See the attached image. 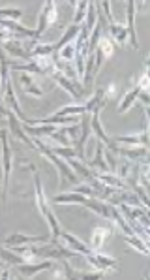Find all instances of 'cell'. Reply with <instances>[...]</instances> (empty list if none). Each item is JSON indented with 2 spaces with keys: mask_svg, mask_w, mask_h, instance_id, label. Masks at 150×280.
<instances>
[{
  "mask_svg": "<svg viewBox=\"0 0 150 280\" xmlns=\"http://www.w3.org/2000/svg\"><path fill=\"white\" fill-rule=\"evenodd\" d=\"M60 58L66 60V62H70V60H74L75 58V46L74 44H68L60 49Z\"/></svg>",
  "mask_w": 150,
  "mask_h": 280,
  "instance_id": "cell-31",
  "label": "cell"
},
{
  "mask_svg": "<svg viewBox=\"0 0 150 280\" xmlns=\"http://www.w3.org/2000/svg\"><path fill=\"white\" fill-rule=\"evenodd\" d=\"M109 30H111V34H112V40H114L118 46H124V42H126V38H128V30H126V27L109 25Z\"/></svg>",
  "mask_w": 150,
  "mask_h": 280,
  "instance_id": "cell-25",
  "label": "cell"
},
{
  "mask_svg": "<svg viewBox=\"0 0 150 280\" xmlns=\"http://www.w3.org/2000/svg\"><path fill=\"white\" fill-rule=\"evenodd\" d=\"M66 164H68V166H70L72 169H75V171H77V173H79L81 177L88 179V181H92V179H94V171H90V169L84 166L83 162H79V160H74V158H68V162H66Z\"/></svg>",
  "mask_w": 150,
  "mask_h": 280,
  "instance_id": "cell-23",
  "label": "cell"
},
{
  "mask_svg": "<svg viewBox=\"0 0 150 280\" xmlns=\"http://www.w3.org/2000/svg\"><path fill=\"white\" fill-rule=\"evenodd\" d=\"M137 87H139V89H141V91H143V93L147 91V87H149V74H147V72L143 74V77H141V83L137 85Z\"/></svg>",
  "mask_w": 150,
  "mask_h": 280,
  "instance_id": "cell-35",
  "label": "cell"
},
{
  "mask_svg": "<svg viewBox=\"0 0 150 280\" xmlns=\"http://www.w3.org/2000/svg\"><path fill=\"white\" fill-rule=\"evenodd\" d=\"M124 241L128 244H131L135 250H139L141 254H145V256L150 254V250L147 248V243H145L143 239H139V237H135V235H124Z\"/></svg>",
  "mask_w": 150,
  "mask_h": 280,
  "instance_id": "cell-24",
  "label": "cell"
},
{
  "mask_svg": "<svg viewBox=\"0 0 150 280\" xmlns=\"http://www.w3.org/2000/svg\"><path fill=\"white\" fill-rule=\"evenodd\" d=\"M4 49L8 51L9 55L17 56V58H23V60H32V55H30V51L23 47V44L19 42V40H9V38H4Z\"/></svg>",
  "mask_w": 150,
  "mask_h": 280,
  "instance_id": "cell-11",
  "label": "cell"
},
{
  "mask_svg": "<svg viewBox=\"0 0 150 280\" xmlns=\"http://www.w3.org/2000/svg\"><path fill=\"white\" fill-rule=\"evenodd\" d=\"M96 49H100V51H102L103 58H111L112 51H114V47H112V42L109 40V38H100V42H98Z\"/></svg>",
  "mask_w": 150,
  "mask_h": 280,
  "instance_id": "cell-26",
  "label": "cell"
},
{
  "mask_svg": "<svg viewBox=\"0 0 150 280\" xmlns=\"http://www.w3.org/2000/svg\"><path fill=\"white\" fill-rule=\"evenodd\" d=\"M116 152L118 154H126L128 158H131V160H135V158H139V156H147V147H141V149H116Z\"/></svg>",
  "mask_w": 150,
  "mask_h": 280,
  "instance_id": "cell-28",
  "label": "cell"
},
{
  "mask_svg": "<svg viewBox=\"0 0 150 280\" xmlns=\"http://www.w3.org/2000/svg\"><path fill=\"white\" fill-rule=\"evenodd\" d=\"M79 30H81V27H77V25H72V27H68V30L64 32L62 40H60L58 44H55V46H53V47H55L56 53H58V51H60V49H62L64 46H68V44H70L72 40H75V36L79 34Z\"/></svg>",
  "mask_w": 150,
  "mask_h": 280,
  "instance_id": "cell-21",
  "label": "cell"
},
{
  "mask_svg": "<svg viewBox=\"0 0 150 280\" xmlns=\"http://www.w3.org/2000/svg\"><path fill=\"white\" fill-rule=\"evenodd\" d=\"M102 169L105 173H109V168H107V164H105V158H103V145L102 143H98V147H96V158L88 164V169Z\"/></svg>",
  "mask_w": 150,
  "mask_h": 280,
  "instance_id": "cell-22",
  "label": "cell"
},
{
  "mask_svg": "<svg viewBox=\"0 0 150 280\" xmlns=\"http://www.w3.org/2000/svg\"><path fill=\"white\" fill-rule=\"evenodd\" d=\"M53 201H55V203H79V205H83L84 201H86V196L77 194V192H68V194H58V196H55Z\"/></svg>",
  "mask_w": 150,
  "mask_h": 280,
  "instance_id": "cell-18",
  "label": "cell"
},
{
  "mask_svg": "<svg viewBox=\"0 0 150 280\" xmlns=\"http://www.w3.org/2000/svg\"><path fill=\"white\" fill-rule=\"evenodd\" d=\"M53 51H55L53 46H36L30 49V55H32V58H36V56H51Z\"/></svg>",
  "mask_w": 150,
  "mask_h": 280,
  "instance_id": "cell-30",
  "label": "cell"
},
{
  "mask_svg": "<svg viewBox=\"0 0 150 280\" xmlns=\"http://www.w3.org/2000/svg\"><path fill=\"white\" fill-rule=\"evenodd\" d=\"M6 117H8V126H9V132H11V136L15 138V140L23 141V143H27L30 149H34V143L32 140L27 136V132L23 128V122L19 121L17 117H15V113L13 111H6Z\"/></svg>",
  "mask_w": 150,
  "mask_h": 280,
  "instance_id": "cell-4",
  "label": "cell"
},
{
  "mask_svg": "<svg viewBox=\"0 0 150 280\" xmlns=\"http://www.w3.org/2000/svg\"><path fill=\"white\" fill-rule=\"evenodd\" d=\"M86 258V262L94 265L96 269H100V271H107V269H116V260H112V258H107V256H102V254H96V252H90L84 256Z\"/></svg>",
  "mask_w": 150,
  "mask_h": 280,
  "instance_id": "cell-10",
  "label": "cell"
},
{
  "mask_svg": "<svg viewBox=\"0 0 150 280\" xmlns=\"http://www.w3.org/2000/svg\"><path fill=\"white\" fill-rule=\"evenodd\" d=\"M86 13H88V17H86V25H83V27L90 32V30H94V27H96V2H88Z\"/></svg>",
  "mask_w": 150,
  "mask_h": 280,
  "instance_id": "cell-27",
  "label": "cell"
},
{
  "mask_svg": "<svg viewBox=\"0 0 150 280\" xmlns=\"http://www.w3.org/2000/svg\"><path fill=\"white\" fill-rule=\"evenodd\" d=\"M111 237V228H96L92 233H90V248L92 250H98V248H102L105 241Z\"/></svg>",
  "mask_w": 150,
  "mask_h": 280,
  "instance_id": "cell-14",
  "label": "cell"
},
{
  "mask_svg": "<svg viewBox=\"0 0 150 280\" xmlns=\"http://www.w3.org/2000/svg\"><path fill=\"white\" fill-rule=\"evenodd\" d=\"M60 239H64L66 244H68V248H72L74 252L81 254V256H86V254L94 252V250H92V248H90V246H86V244L81 243L79 239H75L74 235L66 233V232H60Z\"/></svg>",
  "mask_w": 150,
  "mask_h": 280,
  "instance_id": "cell-13",
  "label": "cell"
},
{
  "mask_svg": "<svg viewBox=\"0 0 150 280\" xmlns=\"http://www.w3.org/2000/svg\"><path fill=\"white\" fill-rule=\"evenodd\" d=\"M56 21V6L53 0H49L45 4V8L41 9V15H39V21H38V28H36V36L39 38L43 34V30H45L49 25H53Z\"/></svg>",
  "mask_w": 150,
  "mask_h": 280,
  "instance_id": "cell-5",
  "label": "cell"
},
{
  "mask_svg": "<svg viewBox=\"0 0 150 280\" xmlns=\"http://www.w3.org/2000/svg\"><path fill=\"white\" fill-rule=\"evenodd\" d=\"M53 265H55V262H41V263H19L17 265V271L21 273V275H27V277H34V275H38L39 271H47V269H53Z\"/></svg>",
  "mask_w": 150,
  "mask_h": 280,
  "instance_id": "cell-12",
  "label": "cell"
},
{
  "mask_svg": "<svg viewBox=\"0 0 150 280\" xmlns=\"http://www.w3.org/2000/svg\"><path fill=\"white\" fill-rule=\"evenodd\" d=\"M32 143H34V147L36 149H39V152L45 156V158H49L51 162H53V166H55L58 171H60V187H64L66 183H72V185H75L77 183V173H74L72 171V168L66 164V162H62V160L56 156L55 152H53V149H49L45 143L41 140H38V138H34L32 140Z\"/></svg>",
  "mask_w": 150,
  "mask_h": 280,
  "instance_id": "cell-1",
  "label": "cell"
},
{
  "mask_svg": "<svg viewBox=\"0 0 150 280\" xmlns=\"http://www.w3.org/2000/svg\"><path fill=\"white\" fill-rule=\"evenodd\" d=\"M77 124L79 121V117L74 115V117H60V115H53V117H49V119H27L25 124L27 126H34V124H41V126H45V124Z\"/></svg>",
  "mask_w": 150,
  "mask_h": 280,
  "instance_id": "cell-9",
  "label": "cell"
},
{
  "mask_svg": "<svg viewBox=\"0 0 150 280\" xmlns=\"http://www.w3.org/2000/svg\"><path fill=\"white\" fill-rule=\"evenodd\" d=\"M90 124H92V130L94 134L98 136V140H100V143L102 145H107L109 147V150L111 152H116V149H118V145L114 143V141L105 134V132L102 130V124H100V109H96V111L92 113V119H90Z\"/></svg>",
  "mask_w": 150,
  "mask_h": 280,
  "instance_id": "cell-6",
  "label": "cell"
},
{
  "mask_svg": "<svg viewBox=\"0 0 150 280\" xmlns=\"http://www.w3.org/2000/svg\"><path fill=\"white\" fill-rule=\"evenodd\" d=\"M2 179H4V187H2V197L6 203V194H8V183H9V171H11V149L8 143V132L2 130Z\"/></svg>",
  "mask_w": 150,
  "mask_h": 280,
  "instance_id": "cell-3",
  "label": "cell"
},
{
  "mask_svg": "<svg viewBox=\"0 0 150 280\" xmlns=\"http://www.w3.org/2000/svg\"><path fill=\"white\" fill-rule=\"evenodd\" d=\"M23 15V11L21 9H9V8H2L0 9V19H11V21H15Z\"/></svg>",
  "mask_w": 150,
  "mask_h": 280,
  "instance_id": "cell-32",
  "label": "cell"
},
{
  "mask_svg": "<svg viewBox=\"0 0 150 280\" xmlns=\"http://www.w3.org/2000/svg\"><path fill=\"white\" fill-rule=\"evenodd\" d=\"M86 9H88V2H77V13H75V19H74L75 23H74V25H77V27H79V23L83 21Z\"/></svg>",
  "mask_w": 150,
  "mask_h": 280,
  "instance_id": "cell-33",
  "label": "cell"
},
{
  "mask_svg": "<svg viewBox=\"0 0 150 280\" xmlns=\"http://www.w3.org/2000/svg\"><path fill=\"white\" fill-rule=\"evenodd\" d=\"M36 199H38V207H39V211H41V215L47 218V222L51 226V232H53V241H58L60 239V226L56 222V216L53 215V211H51V207L47 205V199L43 196V188H41V181H39V175L36 173Z\"/></svg>",
  "mask_w": 150,
  "mask_h": 280,
  "instance_id": "cell-2",
  "label": "cell"
},
{
  "mask_svg": "<svg viewBox=\"0 0 150 280\" xmlns=\"http://www.w3.org/2000/svg\"><path fill=\"white\" fill-rule=\"evenodd\" d=\"M41 243H49V237H43V235H23V233H13L6 239V244L8 246H17V244H41Z\"/></svg>",
  "mask_w": 150,
  "mask_h": 280,
  "instance_id": "cell-8",
  "label": "cell"
},
{
  "mask_svg": "<svg viewBox=\"0 0 150 280\" xmlns=\"http://www.w3.org/2000/svg\"><path fill=\"white\" fill-rule=\"evenodd\" d=\"M102 6L105 8V13H107V21H109V25H114V21H112V13H111V2H109V0H105V2H102Z\"/></svg>",
  "mask_w": 150,
  "mask_h": 280,
  "instance_id": "cell-34",
  "label": "cell"
},
{
  "mask_svg": "<svg viewBox=\"0 0 150 280\" xmlns=\"http://www.w3.org/2000/svg\"><path fill=\"white\" fill-rule=\"evenodd\" d=\"M112 141H118V143H124V145H143V147H147L149 145V128H145L139 136H122V138L118 136Z\"/></svg>",
  "mask_w": 150,
  "mask_h": 280,
  "instance_id": "cell-16",
  "label": "cell"
},
{
  "mask_svg": "<svg viewBox=\"0 0 150 280\" xmlns=\"http://www.w3.org/2000/svg\"><path fill=\"white\" fill-rule=\"evenodd\" d=\"M133 11H135V2L130 0L128 2V38H130L131 46L135 47V51L139 49V42H137V34H135V19H133Z\"/></svg>",
  "mask_w": 150,
  "mask_h": 280,
  "instance_id": "cell-15",
  "label": "cell"
},
{
  "mask_svg": "<svg viewBox=\"0 0 150 280\" xmlns=\"http://www.w3.org/2000/svg\"><path fill=\"white\" fill-rule=\"evenodd\" d=\"M0 262H6V263H9V265H15L17 267L19 263H25L27 260L19 254L17 256V252H13L11 248H2L0 246Z\"/></svg>",
  "mask_w": 150,
  "mask_h": 280,
  "instance_id": "cell-19",
  "label": "cell"
},
{
  "mask_svg": "<svg viewBox=\"0 0 150 280\" xmlns=\"http://www.w3.org/2000/svg\"><path fill=\"white\" fill-rule=\"evenodd\" d=\"M143 93L139 87L135 85V89H131L130 93H126V96H124V100H122V103L118 105V113H126L128 109H130L131 105L135 103V100L139 98V94Z\"/></svg>",
  "mask_w": 150,
  "mask_h": 280,
  "instance_id": "cell-20",
  "label": "cell"
},
{
  "mask_svg": "<svg viewBox=\"0 0 150 280\" xmlns=\"http://www.w3.org/2000/svg\"><path fill=\"white\" fill-rule=\"evenodd\" d=\"M116 173H118L122 179H126V177H128V173H130V164H128V162H126V164H122L120 171H116Z\"/></svg>",
  "mask_w": 150,
  "mask_h": 280,
  "instance_id": "cell-36",
  "label": "cell"
},
{
  "mask_svg": "<svg viewBox=\"0 0 150 280\" xmlns=\"http://www.w3.org/2000/svg\"><path fill=\"white\" fill-rule=\"evenodd\" d=\"M114 91H116V87H114V83H111L107 89H105V91H103V96H107V98H109V96L114 94Z\"/></svg>",
  "mask_w": 150,
  "mask_h": 280,
  "instance_id": "cell-37",
  "label": "cell"
},
{
  "mask_svg": "<svg viewBox=\"0 0 150 280\" xmlns=\"http://www.w3.org/2000/svg\"><path fill=\"white\" fill-rule=\"evenodd\" d=\"M81 136L75 143V149H77V158L83 162L84 160V143L88 140V134H90V115L88 113H83L81 115Z\"/></svg>",
  "mask_w": 150,
  "mask_h": 280,
  "instance_id": "cell-7",
  "label": "cell"
},
{
  "mask_svg": "<svg viewBox=\"0 0 150 280\" xmlns=\"http://www.w3.org/2000/svg\"><path fill=\"white\" fill-rule=\"evenodd\" d=\"M83 113H86L84 105H68V107L58 109L56 115H60V117H68V115H83Z\"/></svg>",
  "mask_w": 150,
  "mask_h": 280,
  "instance_id": "cell-29",
  "label": "cell"
},
{
  "mask_svg": "<svg viewBox=\"0 0 150 280\" xmlns=\"http://www.w3.org/2000/svg\"><path fill=\"white\" fill-rule=\"evenodd\" d=\"M19 81H21V85L25 87V93L32 94V96H41V94H43V91H41V89L36 85V81H34V77H32L30 74H27V72L21 74Z\"/></svg>",
  "mask_w": 150,
  "mask_h": 280,
  "instance_id": "cell-17",
  "label": "cell"
}]
</instances>
